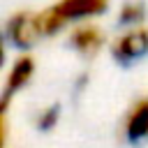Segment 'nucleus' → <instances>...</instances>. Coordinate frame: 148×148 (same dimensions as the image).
I'll return each instance as SVG.
<instances>
[{"label":"nucleus","instance_id":"6e6552de","mask_svg":"<svg viewBox=\"0 0 148 148\" xmlns=\"http://www.w3.org/2000/svg\"><path fill=\"white\" fill-rule=\"evenodd\" d=\"M58 118H60V106L58 104H51V106H46V109H42L39 111V116H37V127L39 130H53L56 125H58Z\"/></svg>","mask_w":148,"mask_h":148},{"label":"nucleus","instance_id":"f257e3e1","mask_svg":"<svg viewBox=\"0 0 148 148\" xmlns=\"http://www.w3.org/2000/svg\"><path fill=\"white\" fill-rule=\"evenodd\" d=\"M106 7H109V0H60L53 7L35 14V18H37L39 35L44 37V35H56L69 21H81V18L97 16Z\"/></svg>","mask_w":148,"mask_h":148},{"label":"nucleus","instance_id":"423d86ee","mask_svg":"<svg viewBox=\"0 0 148 148\" xmlns=\"http://www.w3.org/2000/svg\"><path fill=\"white\" fill-rule=\"evenodd\" d=\"M69 44L81 56H95L102 49V44H104V32L97 25H92V23H83V25H76L72 30Z\"/></svg>","mask_w":148,"mask_h":148},{"label":"nucleus","instance_id":"20e7f679","mask_svg":"<svg viewBox=\"0 0 148 148\" xmlns=\"http://www.w3.org/2000/svg\"><path fill=\"white\" fill-rule=\"evenodd\" d=\"M123 134L132 143H141L148 139V97L132 104L123 120Z\"/></svg>","mask_w":148,"mask_h":148},{"label":"nucleus","instance_id":"0eeeda50","mask_svg":"<svg viewBox=\"0 0 148 148\" xmlns=\"http://www.w3.org/2000/svg\"><path fill=\"white\" fill-rule=\"evenodd\" d=\"M146 16V7L139 2V0H132V2H125L120 7V14H118V21L123 25H130V28H139L141 21Z\"/></svg>","mask_w":148,"mask_h":148},{"label":"nucleus","instance_id":"1a4fd4ad","mask_svg":"<svg viewBox=\"0 0 148 148\" xmlns=\"http://www.w3.org/2000/svg\"><path fill=\"white\" fill-rule=\"evenodd\" d=\"M7 106L9 102L0 97V148H5V139H7Z\"/></svg>","mask_w":148,"mask_h":148},{"label":"nucleus","instance_id":"39448f33","mask_svg":"<svg viewBox=\"0 0 148 148\" xmlns=\"http://www.w3.org/2000/svg\"><path fill=\"white\" fill-rule=\"evenodd\" d=\"M35 74V60L30 56H21L14 60V65L9 67V74H7V81H5V90H2V99H12L18 90H23L30 79Z\"/></svg>","mask_w":148,"mask_h":148},{"label":"nucleus","instance_id":"7ed1b4c3","mask_svg":"<svg viewBox=\"0 0 148 148\" xmlns=\"http://www.w3.org/2000/svg\"><path fill=\"white\" fill-rule=\"evenodd\" d=\"M7 37L14 46L18 49H30L42 35H39V28H37V18L35 14H28V12H18L9 18L7 23Z\"/></svg>","mask_w":148,"mask_h":148},{"label":"nucleus","instance_id":"9d476101","mask_svg":"<svg viewBox=\"0 0 148 148\" xmlns=\"http://www.w3.org/2000/svg\"><path fill=\"white\" fill-rule=\"evenodd\" d=\"M2 62H5V46H2V39H0V67H2Z\"/></svg>","mask_w":148,"mask_h":148},{"label":"nucleus","instance_id":"f03ea898","mask_svg":"<svg viewBox=\"0 0 148 148\" xmlns=\"http://www.w3.org/2000/svg\"><path fill=\"white\" fill-rule=\"evenodd\" d=\"M111 56L120 65H130L148 56V28H130L127 32L116 37V42L111 44Z\"/></svg>","mask_w":148,"mask_h":148}]
</instances>
